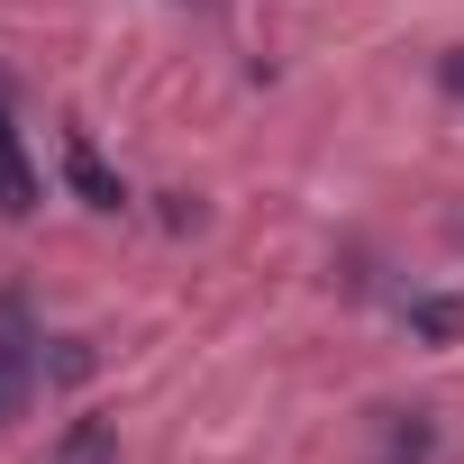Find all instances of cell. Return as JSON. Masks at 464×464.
Wrapping results in <instances>:
<instances>
[{"label": "cell", "mask_w": 464, "mask_h": 464, "mask_svg": "<svg viewBox=\"0 0 464 464\" xmlns=\"http://www.w3.org/2000/svg\"><path fill=\"white\" fill-rule=\"evenodd\" d=\"M37 200H46V182H37V164H28V146H19L10 110H0V218H28Z\"/></svg>", "instance_id": "cell-1"}, {"label": "cell", "mask_w": 464, "mask_h": 464, "mask_svg": "<svg viewBox=\"0 0 464 464\" xmlns=\"http://www.w3.org/2000/svg\"><path fill=\"white\" fill-rule=\"evenodd\" d=\"M28 382H37V364H28V328L0 310V419L28 410Z\"/></svg>", "instance_id": "cell-2"}, {"label": "cell", "mask_w": 464, "mask_h": 464, "mask_svg": "<svg viewBox=\"0 0 464 464\" xmlns=\"http://www.w3.org/2000/svg\"><path fill=\"white\" fill-rule=\"evenodd\" d=\"M428 455H437L428 410H401V419H392V437H382V464H428Z\"/></svg>", "instance_id": "cell-3"}, {"label": "cell", "mask_w": 464, "mask_h": 464, "mask_svg": "<svg viewBox=\"0 0 464 464\" xmlns=\"http://www.w3.org/2000/svg\"><path fill=\"white\" fill-rule=\"evenodd\" d=\"M46 464H110V428H101V419H82V428H64V446H55Z\"/></svg>", "instance_id": "cell-4"}, {"label": "cell", "mask_w": 464, "mask_h": 464, "mask_svg": "<svg viewBox=\"0 0 464 464\" xmlns=\"http://www.w3.org/2000/svg\"><path fill=\"white\" fill-rule=\"evenodd\" d=\"M73 182L92 191V209H119V200H128V191H119V182H110V173L92 164V146H82V137H73Z\"/></svg>", "instance_id": "cell-5"}, {"label": "cell", "mask_w": 464, "mask_h": 464, "mask_svg": "<svg viewBox=\"0 0 464 464\" xmlns=\"http://www.w3.org/2000/svg\"><path fill=\"white\" fill-rule=\"evenodd\" d=\"M437 92H446V101H464V46H455V55H437Z\"/></svg>", "instance_id": "cell-6"}]
</instances>
